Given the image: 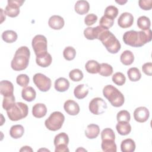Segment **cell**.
<instances>
[{
	"label": "cell",
	"mask_w": 152,
	"mask_h": 152,
	"mask_svg": "<svg viewBox=\"0 0 152 152\" xmlns=\"http://www.w3.org/2000/svg\"><path fill=\"white\" fill-rule=\"evenodd\" d=\"M152 39L151 29L144 31L129 30L126 31L123 35L124 42L129 46L138 48L150 42Z\"/></svg>",
	"instance_id": "6da1fadb"
},
{
	"label": "cell",
	"mask_w": 152,
	"mask_h": 152,
	"mask_svg": "<svg viewBox=\"0 0 152 152\" xmlns=\"http://www.w3.org/2000/svg\"><path fill=\"white\" fill-rule=\"evenodd\" d=\"M30 52L27 46H21L15 52L11 62V66L14 71L25 69L29 62Z\"/></svg>",
	"instance_id": "7a4b0ae2"
},
{
	"label": "cell",
	"mask_w": 152,
	"mask_h": 152,
	"mask_svg": "<svg viewBox=\"0 0 152 152\" xmlns=\"http://www.w3.org/2000/svg\"><path fill=\"white\" fill-rule=\"evenodd\" d=\"M107 50L111 53H116L121 49V43L115 36L107 29L102 27L98 37Z\"/></svg>",
	"instance_id": "3957f363"
},
{
	"label": "cell",
	"mask_w": 152,
	"mask_h": 152,
	"mask_svg": "<svg viewBox=\"0 0 152 152\" xmlns=\"http://www.w3.org/2000/svg\"><path fill=\"white\" fill-rule=\"evenodd\" d=\"M103 94L114 107H121L124 103L123 94L112 85L105 86L103 89Z\"/></svg>",
	"instance_id": "277c9868"
},
{
	"label": "cell",
	"mask_w": 152,
	"mask_h": 152,
	"mask_svg": "<svg viewBox=\"0 0 152 152\" xmlns=\"http://www.w3.org/2000/svg\"><path fill=\"white\" fill-rule=\"evenodd\" d=\"M28 112V108L26 104L23 102L15 103L7 110L8 117L12 121H17L26 118Z\"/></svg>",
	"instance_id": "5b68a950"
},
{
	"label": "cell",
	"mask_w": 152,
	"mask_h": 152,
	"mask_svg": "<svg viewBox=\"0 0 152 152\" xmlns=\"http://www.w3.org/2000/svg\"><path fill=\"white\" fill-rule=\"evenodd\" d=\"M64 120L65 116L63 113L59 111H55L52 112L46 119L45 125L49 130L56 131L62 127Z\"/></svg>",
	"instance_id": "8992f818"
},
{
	"label": "cell",
	"mask_w": 152,
	"mask_h": 152,
	"mask_svg": "<svg viewBox=\"0 0 152 152\" xmlns=\"http://www.w3.org/2000/svg\"><path fill=\"white\" fill-rule=\"evenodd\" d=\"M31 45L36 56L48 52L47 39L43 35H36L32 39Z\"/></svg>",
	"instance_id": "52a82bcc"
},
{
	"label": "cell",
	"mask_w": 152,
	"mask_h": 152,
	"mask_svg": "<svg viewBox=\"0 0 152 152\" xmlns=\"http://www.w3.org/2000/svg\"><path fill=\"white\" fill-rule=\"evenodd\" d=\"M33 80L34 84L41 91H48L51 87V80L42 73H37L34 74Z\"/></svg>",
	"instance_id": "ba28073f"
},
{
	"label": "cell",
	"mask_w": 152,
	"mask_h": 152,
	"mask_svg": "<svg viewBox=\"0 0 152 152\" xmlns=\"http://www.w3.org/2000/svg\"><path fill=\"white\" fill-rule=\"evenodd\" d=\"M53 142L55 146V152L69 151L67 147L69 142V137L66 133L61 132L57 134L55 137Z\"/></svg>",
	"instance_id": "9c48e42d"
},
{
	"label": "cell",
	"mask_w": 152,
	"mask_h": 152,
	"mask_svg": "<svg viewBox=\"0 0 152 152\" xmlns=\"http://www.w3.org/2000/svg\"><path fill=\"white\" fill-rule=\"evenodd\" d=\"M88 108L93 114L100 115L105 112L107 109V104L102 98L95 97L89 103Z\"/></svg>",
	"instance_id": "30bf717a"
},
{
	"label": "cell",
	"mask_w": 152,
	"mask_h": 152,
	"mask_svg": "<svg viewBox=\"0 0 152 152\" xmlns=\"http://www.w3.org/2000/svg\"><path fill=\"white\" fill-rule=\"evenodd\" d=\"M24 2L23 0H8L4 12L10 17H15L20 13V7Z\"/></svg>",
	"instance_id": "8fae6325"
},
{
	"label": "cell",
	"mask_w": 152,
	"mask_h": 152,
	"mask_svg": "<svg viewBox=\"0 0 152 152\" xmlns=\"http://www.w3.org/2000/svg\"><path fill=\"white\" fill-rule=\"evenodd\" d=\"M149 110L144 106L138 107L136 108L134 112V119L138 122L142 123L147 121L149 118Z\"/></svg>",
	"instance_id": "7c38bea8"
},
{
	"label": "cell",
	"mask_w": 152,
	"mask_h": 152,
	"mask_svg": "<svg viewBox=\"0 0 152 152\" xmlns=\"http://www.w3.org/2000/svg\"><path fill=\"white\" fill-rule=\"evenodd\" d=\"M133 22L134 17L132 14L128 12L122 13L118 20V25L124 28L131 27L132 25Z\"/></svg>",
	"instance_id": "4fadbf2b"
},
{
	"label": "cell",
	"mask_w": 152,
	"mask_h": 152,
	"mask_svg": "<svg viewBox=\"0 0 152 152\" xmlns=\"http://www.w3.org/2000/svg\"><path fill=\"white\" fill-rule=\"evenodd\" d=\"M64 108L65 111L70 115H77L80 112L78 104L72 100H67L64 104Z\"/></svg>",
	"instance_id": "5bb4252c"
},
{
	"label": "cell",
	"mask_w": 152,
	"mask_h": 152,
	"mask_svg": "<svg viewBox=\"0 0 152 152\" xmlns=\"http://www.w3.org/2000/svg\"><path fill=\"white\" fill-rule=\"evenodd\" d=\"M36 64L42 67L46 68L49 66L52 61V58L48 52L36 56Z\"/></svg>",
	"instance_id": "9a60e30c"
},
{
	"label": "cell",
	"mask_w": 152,
	"mask_h": 152,
	"mask_svg": "<svg viewBox=\"0 0 152 152\" xmlns=\"http://www.w3.org/2000/svg\"><path fill=\"white\" fill-rule=\"evenodd\" d=\"M65 22L64 18L58 15L51 16L48 21V24L50 28L54 30H60L64 26Z\"/></svg>",
	"instance_id": "2e32d148"
},
{
	"label": "cell",
	"mask_w": 152,
	"mask_h": 152,
	"mask_svg": "<svg viewBox=\"0 0 152 152\" xmlns=\"http://www.w3.org/2000/svg\"><path fill=\"white\" fill-rule=\"evenodd\" d=\"M0 93L4 97L14 94V86L12 83L8 80L1 81L0 83Z\"/></svg>",
	"instance_id": "e0dca14e"
},
{
	"label": "cell",
	"mask_w": 152,
	"mask_h": 152,
	"mask_svg": "<svg viewBox=\"0 0 152 152\" xmlns=\"http://www.w3.org/2000/svg\"><path fill=\"white\" fill-rule=\"evenodd\" d=\"M102 28V27L100 26H96V27H87L84 30V35L86 38L88 40L97 39Z\"/></svg>",
	"instance_id": "ac0fdd59"
},
{
	"label": "cell",
	"mask_w": 152,
	"mask_h": 152,
	"mask_svg": "<svg viewBox=\"0 0 152 152\" xmlns=\"http://www.w3.org/2000/svg\"><path fill=\"white\" fill-rule=\"evenodd\" d=\"M75 11L80 15H84L87 13L90 9V5L88 1L85 0L77 1L74 7Z\"/></svg>",
	"instance_id": "d6986e66"
},
{
	"label": "cell",
	"mask_w": 152,
	"mask_h": 152,
	"mask_svg": "<svg viewBox=\"0 0 152 152\" xmlns=\"http://www.w3.org/2000/svg\"><path fill=\"white\" fill-rule=\"evenodd\" d=\"M47 113V108L43 103H36L32 108V114L37 118H43Z\"/></svg>",
	"instance_id": "ffe728a7"
},
{
	"label": "cell",
	"mask_w": 152,
	"mask_h": 152,
	"mask_svg": "<svg viewBox=\"0 0 152 152\" xmlns=\"http://www.w3.org/2000/svg\"><path fill=\"white\" fill-rule=\"evenodd\" d=\"M89 88L87 85L84 84L77 86L74 90V94L76 98L78 99H83L87 96L88 93Z\"/></svg>",
	"instance_id": "44dd1931"
},
{
	"label": "cell",
	"mask_w": 152,
	"mask_h": 152,
	"mask_svg": "<svg viewBox=\"0 0 152 152\" xmlns=\"http://www.w3.org/2000/svg\"><path fill=\"white\" fill-rule=\"evenodd\" d=\"M54 87L55 90L58 91L64 92L69 88V82L66 78L60 77L55 80Z\"/></svg>",
	"instance_id": "7402d4cb"
},
{
	"label": "cell",
	"mask_w": 152,
	"mask_h": 152,
	"mask_svg": "<svg viewBox=\"0 0 152 152\" xmlns=\"http://www.w3.org/2000/svg\"><path fill=\"white\" fill-rule=\"evenodd\" d=\"M21 96L26 101L32 102L36 98V92L32 87H26L21 91Z\"/></svg>",
	"instance_id": "603a6c76"
},
{
	"label": "cell",
	"mask_w": 152,
	"mask_h": 152,
	"mask_svg": "<svg viewBox=\"0 0 152 152\" xmlns=\"http://www.w3.org/2000/svg\"><path fill=\"white\" fill-rule=\"evenodd\" d=\"M100 133L99 126L94 124L88 125L85 130V135L89 139H94L97 137Z\"/></svg>",
	"instance_id": "cb8c5ba5"
},
{
	"label": "cell",
	"mask_w": 152,
	"mask_h": 152,
	"mask_svg": "<svg viewBox=\"0 0 152 152\" xmlns=\"http://www.w3.org/2000/svg\"><path fill=\"white\" fill-rule=\"evenodd\" d=\"M118 132L121 135H126L131 131V126L129 122L119 121L116 125Z\"/></svg>",
	"instance_id": "d4e9b609"
},
{
	"label": "cell",
	"mask_w": 152,
	"mask_h": 152,
	"mask_svg": "<svg viewBox=\"0 0 152 152\" xmlns=\"http://www.w3.org/2000/svg\"><path fill=\"white\" fill-rule=\"evenodd\" d=\"M121 149L122 152H133L135 149V143L131 138L125 139L121 144Z\"/></svg>",
	"instance_id": "484cf974"
},
{
	"label": "cell",
	"mask_w": 152,
	"mask_h": 152,
	"mask_svg": "<svg viewBox=\"0 0 152 152\" xmlns=\"http://www.w3.org/2000/svg\"><path fill=\"white\" fill-rule=\"evenodd\" d=\"M102 149L104 152H116L117 150L115 140H103L101 144Z\"/></svg>",
	"instance_id": "4316f807"
},
{
	"label": "cell",
	"mask_w": 152,
	"mask_h": 152,
	"mask_svg": "<svg viewBox=\"0 0 152 152\" xmlns=\"http://www.w3.org/2000/svg\"><path fill=\"white\" fill-rule=\"evenodd\" d=\"M121 62L125 65H129L132 64L134 61V56L133 53L129 50L124 51L120 56Z\"/></svg>",
	"instance_id": "83f0119b"
},
{
	"label": "cell",
	"mask_w": 152,
	"mask_h": 152,
	"mask_svg": "<svg viewBox=\"0 0 152 152\" xmlns=\"http://www.w3.org/2000/svg\"><path fill=\"white\" fill-rule=\"evenodd\" d=\"M24 132V127L21 125H14L12 126L10 130V134L13 138L17 139L21 138Z\"/></svg>",
	"instance_id": "f1b7e54d"
},
{
	"label": "cell",
	"mask_w": 152,
	"mask_h": 152,
	"mask_svg": "<svg viewBox=\"0 0 152 152\" xmlns=\"http://www.w3.org/2000/svg\"><path fill=\"white\" fill-rule=\"evenodd\" d=\"M85 68L88 73L97 74L100 69V64L95 60H89L86 62Z\"/></svg>",
	"instance_id": "f546056e"
},
{
	"label": "cell",
	"mask_w": 152,
	"mask_h": 152,
	"mask_svg": "<svg viewBox=\"0 0 152 152\" xmlns=\"http://www.w3.org/2000/svg\"><path fill=\"white\" fill-rule=\"evenodd\" d=\"M17 34L13 30H5L2 34V40L7 43H13L17 39Z\"/></svg>",
	"instance_id": "4dcf8cb0"
},
{
	"label": "cell",
	"mask_w": 152,
	"mask_h": 152,
	"mask_svg": "<svg viewBox=\"0 0 152 152\" xmlns=\"http://www.w3.org/2000/svg\"><path fill=\"white\" fill-rule=\"evenodd\" d=\"M127 74L129 79L131 81H137L140 80L141 77V74L140 69L136 67L130 68L127 71Z\"/></svg>",
	"instance_id": "1f68e13d"
},
{
	"label": "cell",
	"mask_w": 152,
	"mask_h": 152,
	"mask_svg": "<svg viewBox=\"0 0 152 152\" xmlns=\"http://www.w3.org/2000/svg\"><path fill=\"white\" fill-rule=\"evenodd\" d=\"M137 26L143 31L150 29L151 22L149 18L144 15L140 17L137 20Z\"/></svg>",
	"instance_id": "d6a6232c"
},
{
	"label": "cell",
	"mask_w": 152,
	"mask_h": 152,
	"mask_svg": "<svg viewBox=\"0 0 152 152\" xmlns=\"http://www.w3.org/2000/svg\"><path fill=\"white\" fill-rule=\"evenodd\" d=\"M113 72V68L112 66L107 64V63H102L100 64V69L99 71V74L104 77H109L112 75Z\"/></svg>",
	"instance_id": "836d02e7"
},
{
	"label": "cell",
	"mask_w": 152,
	"mask_h": 152,
	"mask_svg": "<svg viewBox=\"0 0 152 152\" xmlns=\"http://www.w3.org/2000/svg\"><path fill=\"white\" fill-rule=\"evenodd\" d=\"M114 23V19L106 15H103L101 17L99 21V26L105 29H109Z\"/></svg>",
	"instance_id": "e575fe53"
},
{
	"label": "cell",
	"mask_w": 152,
	"mask_h": 152,
	"mask_svg": "<svg viewBox=\"0 0 152 152\" xmlns=\"http://www.w3.org/2000/svg\"><path fill=\"white\" fill-rule=\"evenodd\" d=\"M63 55L64 58L67 61H71L74 59L76 55V51L72 46L66 47L63 51Z\"/></svg>",
	"instance_id": "d590c367"
},
{
	"label": "cell",
	"mask_w": 152,
	"mask_h": 152,
	"mask_svg": "<svg viewBox=\"0 0 152 152\" xmlns=\"http://www.w3.org/2000/svg\"><path fill=\"white\" fill-rule=\"evenodd\" d=\"M69 77L73 81H80L83 78V73L79 69H74L69 72Z\"/></svg>",
	"instance_id": "8d00e7d4"
},
{
	"label": "cell",
	"mask_w": 152,
	"mask_h": 152,
	"mask_svg": "<svg viewBox=\"0 0 152 152\" xmlns=\"http://www.w3.org/2000/svg\"><path fill=\"white\" fill-rule=\"evenodd\" d=\"M113 82L118 86H122L125 84L126 78L124 74L121 72H117L112 76Z\"/></svg>",
	"instance_id": "74e56055"
},
{
	"label": "cell",
	"mask_w": 152,
	"mask_h": 152,
	"mask_svg": "<svg viewBox=\"0 0 152 152\" xmlns=\"http://www.w3.org/2000/svg\"><path fill=\"white\" fill-rule=\"evenodd\" d=\"M15 98L14 94L4 97L3 102H2V107L5 110H7L15 103Z\"/></svg>",
	"instance_id": "f35d334b"
},
{
	"label": "cell",
	"mask_w": 152,
	"mask_h": 152,
	"mask_svg": "<svg viewBox=\"0 0 152 152\" xmlns=\"http://www.w3.org/2000/svg\"><path fill=\"white\" fill-rule=\"evenodd\" d=\"M102 140H115V134L114 131L109 128H104L101 132Z\"/></svg>",
	"instance_id": "ab89813d"
},
{
	"label": "cell",
	"mask_w": 152,
	"mask_h": 152,
	"mask_svg": "<svg viewBox=\"0 0 152 152\" xmlns=\"http://www.w3.org/2000/svg\"><path fill=\"white\" fill-rule=\"evenodd\" d=\"M118 14V9L114 5L107 6L104 11V15L112 18H115Z\"/></svg>",
	"instance_id": "60d3db41"
},
{
	"label": "cell",
	"mask_w": 152,
	"mask_h": 152,
	"mask_svg": "<svg viewBox=\"0 0 152 152\" xmlns=\"http://www.w3.org/2000/svg\"><path fill=\"white\" fill-rule=\"evenodd\" d=\"M29 77L26 74H20L17 77L16 82L17 83L23 87H26L29 83Z\"/></svg>",
	"instance_id": "b9f144b4"
},
{
	"label": "cell",
	"mask_w": 152,
	"mask_h": 152,
	"mask_svg": "<svg viewBox=\"0 0 152 152\" xmlns=\"http://www.w3.org/2000/svg\"><path fill=\"white\" fill-rule=\"evenodd\" d=\"M131 119L130 113L126 110H122L119 111L116 115V119L118 122L125 121L129 122Z\"/></svg>",
	"instance_id": "7bdbcfd3"
},
{
	"label": "cell",
	"mask_w": 152,
	"mask_h": 152,
	"mask_svg": "<svg viewBox=\"0 0 152 152\" xmlns=\"http://www.w3.org/2000/svg\"><path fill=\"white\" fill-rule=\"evenodd\" d=\"M97 20V16L94 14H90L86 16L84 18V23L88 26H90L94 24Z\"/></svg>",
	"instance_id": "ee69618b"
},
{
	"label": "cell",
	"mask_w": 152,
	"mask_h": 152,
	"mask_svg": "<svg viewBox=\"0 0 152 152\" xmlns=\"http://www.w3.org/2000/svg\"><path fill=\"white\" fill-rule=\"evenodd\" d=\"M140 7L144 10H150L152 8V0H140Z\"/></svg>",
	"instance_id": "f6af8a7d"
},
{
	"label": "cell",
	"mask_w": 152,
	"mask_h": 152,
	"mask_svg": "<svg viewBox=\"0 0 152 152\" xmlns=\"http://www.w3.org/2000/svg\"><path fill=\"white\" fill-rule=\"evenodd\" d=\"M142 70L144 74L151 76L152 75V63L150 62L145 63L142 66Z\"/></svg>",
	"instance_id": "bcb514c9"
},
{
	"label": "cell",
	"mask_w": 152,
	"mask_h": 152,
	"mask_svg": "<svg viewBox=\"0 0 152 152\" xmlns=\"http://www.w3.org/2000/svg\"><path fill=\"white\" fill-rule=\"evenodd\" d=\"M20 151H33V150L29 146H24L20 150Z\"/></svg>",
	"instance_id": "7dc6e473"
},
{
	"label": "cell",
	"mask_w": 152,
	"mask_h": 152,
	"mask_svg": "<svg viewBox=\"0 0 152 152\" xmlns=\"http://www.w3.org/2000/svg\"><path fill=\"white\" fill-rule=\"evenodd\" d=\"M127 1H123V0H119V1H116V2L121 4V5H124L125 3H126Z\"/></svg>",
	"instance_id": "c3c4849f"
},
{
	"label": "cell",
	"mask_w": 152,
	"mask_h": 152,
	"mask_svg": "<svg viewBox=\"0 0 152 152\" xmlns=\"http://www.w3.org/2000/svg\"><path fill=\"white\" fill-rule=\"evenodd\" d=\"M0 10H1V23H2L3 21H4L5 19H4V18L3 17V14H2V11H3V10H2V8H1Z\"/></svg>",
	"instance_id": "681fc988"
}]
</instances>
